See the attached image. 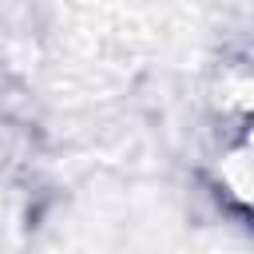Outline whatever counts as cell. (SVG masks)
Segmentation results:
<instances>
[{
  "mask_svg": "<svg viewBox=\"0 0 254 254\" xmlns=\"http://www.w3.org/2000/svg\"><path fill=\"white\" fill-rule=\"evenodd\" d=\"M214 103L222 123H254V64H230L222 71Z\"/></svg>",
  "mask_w": 254,
  "mask_h": 254,
  "instance_id": "2",
  "label": "cell"
},
{
  "mask_svg": "<svg viewBox=\"0 0 254 254\" xmlns=\"http://www.w3.org/2000/svg\"><path fill=\"white\" fill-rule=\"evenodd\" d=\"M206 171L218 198L238 218L254 222V123H222Z\"/></svg>",
  "mask_w": 254,
  "mask_h": 254,
  "instance_id": "1",
  "label": "cell"
}]
</instances>
